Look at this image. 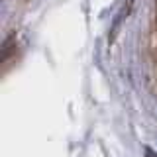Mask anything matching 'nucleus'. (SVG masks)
<instances>
[{"instance_id": "1", "label": "nucleus", "mask_w": 157, "mask_h": 157, "mask_svg": "<svg viewBox=\"0 0 157 157\" xmlns=\"http://www.w3.org/2000/svg\"><path fill=\"white\" fill-rule=\"evenodd\" d=\"M145 157H157L155 153H153V151H151L149 149V147H145Z\"/></svg>"}]
</instances>
